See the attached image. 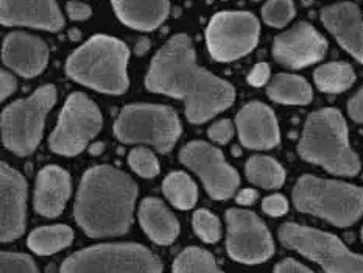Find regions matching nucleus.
<instances>
[{
	"mask_svg": "<svg viewBox=\"0 0 363 273\" xmlns=\"http://www.w3.org/2000/svg\"><path fill=\"white\" fill-rule=\"evenodd\" d=\"M101 123L104 119L97 105L84 94L74 92L66 100L57 128L50 135L49 145L55 153L75 156L99 135Z\"/></svg>",
	"mask_w": 363,
	"mask_h": 273,
	"instance_id": "obj_10",
	"label": "nucleus"
},
{
	"mask_svg": "<svg viewBox=\"0 0 363 273\" xmlns=\"http://www.w3.org/2000/svg\"><path fill=\"white\" fill-rule=\"evenodd\" d=\"M245 172L252 184L264 187V189H278L286 182V172L281 164L270 156H252L248 160Z\"/></svg>",
	"mask_w": 363,
	"mask_h": 273,
	"instance_id": "obj_25",
	"label": "nucleus"
},
{
	"mask_svg": "<svg viewBox=\"0 0 363 273\" xmlns=\"http://www.w3.org/2000/svg\"><path fill=\"white\" fill-rule=\"evenodd\" d=\"M362 240H363V228H362Z\"/></svg>",
	"mask_w": 363,
	"mask_h": 273,
	"instance_id": "obj_41",
	"label": "nucleus"
},
{
	"mask_svg": "<svg viewBox=\"0 0 363 273\" xmlns=\"http://www.w3.org/2000/svg\"><path fill=\"white\" fill-rule=\"evenodd\" d=\"M164 195L178 209H191L196 203L199 191L194 179L184 172H172L162 183Z\"/></svg>",
	"mask_w": 363,
	"mask_h": 273,
	"instance_id": "obj_27",
	"label": "nucleus"
},
{
	"mask_svg": "<svg viewBox=\"0 0 363 273\" xmlns=\"http://www.w3.org/2000/svg\"><path fill=\"white\" fill-rule=\"evenodd\" d=\"M155 253L139 244H101L82 250L61 265V273H161Z\"/></svg>",
	"mask_w": 363,
	"mask_h": 273,
	"instance_id": "obj_8",
	"label": "nucleus"
},
{
	"mask_svg": "<svg viewBox=\"0 0 363 273\" xmlns=\"http://www.w3.org/2000/svg\"><path fill=\"white\" fill-rule=\"evenodd\" d=\"M66 10H67L69 18L77 22L89 19L92 14V8L88 4L82 2V0H70V2L66 5Z\"/></svg>",
	"mask_w": 363,
	"mask_h": 273,
	"instance_id": "obj_35",
	"label": "nucleus"
},
{
	"mask_svg": "<svg viewBox=\"0 0 363 273\" xmlns=\"http://www.w3.org/2000/svg\"><path fill=\"white\" fill-rule=\"evenodd\" d=\"M256 199H257V192L255 189H242L238 194V197H235L239 205H245V206L252 205V203L256 201Z\"/></svg>",
	"mask_w": 363,
	"mask_h": 273,
	"instance_id": "obj_40",
	"label": "nucleus"
},
{
	"mask_svg": "<svg viewBox=\"0 0 363 273\" xmlns=\"http://www.w3.org/2000/svg\"><path fill=\"white\" fill-rule=\"evenodd\" d=\"M145 86L152 92L184 100L186 116L192 123L208 122L235 99L231 83L196 65L187 35H175L161 47L150 65Z\"/></svg>",
	"mask_w": 363,
	"mask_h": 273,
	"instance_id": "obj_1",
	"label": "nucleus"
},
{
	"mask_svg": "<svg viewBox=\"0 0 363 273\" xmlns=\"http://www.w3.org/2000/svg\"><path fill=\"white\" fill-rule=\"evenodd\" d=\"M235 125L240 143L247 148L265 150L279 144L278 121L272 109L260 101L245 105L235 117Z\"/></svg>",
	"mask_w": 363,
	"mask_h": 273,
	"instance_id": "obj_18",
	"label": "nucleus"
},
{
	"mask_svg": "<svg viewBox=\"0 0 363 273\" xmlns=\"http://www.w3.org/2000/svg\"><path fill=\"white\" fill-rule=\"evenodd\" d=\"M72 192L70 177L65 169L47 166L38 174L35 189V209L44 217H57L65 211Z\"/></svg>",
	"mask_w": 363,
	"mask_h": 273,
	"instance_id": "obj_20",
	"label": "nucleus"
},
{
	"mask_svg": "<svg viewBox=\"0 0 363 273\" xmlns=\"http://www.w3.org/2000/svg\"><path fill=\"white\" fill-rule=\"evenodd\" d=\"M173 273H223L209 252L199 247H189L173 262Z\"/></svg>",
	"mask_w": 363,
	"mask_h": 273,
	"instance_id": "obj_28",
	"label": "nucleus"
},
{
	"mask_svg": "<svg viewBox=\"0 0 363 273\" xmlns=\"http://www.w3.org/2000/svg\"><path fill=\"white\" fill-rule=\"evenodd\" d=\"M296 209L337 226L356 223L363 214V189L334 179L304 175L294 189Z\"/></svg>",
	"mask_w": 363,
	"mask_h": 273,
	"instance_id": "obj_5",
	"label": "nucleus"
},
{
	"mask_svg": "<svg viewBox=\"0 0 363 273\" xmlns=\"http://www.w3.org/2000/svg\"><path fill=\"white\" fill-rule=\"evenodd\" d=\"M274 273H313L311 269H307L306 265L299 264L294 260H286L276 265Z\"/></svg>",
	"mask_w": 363,
	"mask_h": 273,
	"instance_id": "obj_39",
	"label": "nucleus"
},
{
	"mask_svg": "<svg viewBox=\"0 0 363 273\" xmlns=\"http://www.w3.org/2000/svg\"><path fill=\"white\" fill-rule=\"evenodd\" d=\"M313 78L320 91L338 94L351 88L356 82V74L346 62H328L315 70Z\"/></svg>",
	"mask_w": 363,
	"mask_h": 273,
	"instance_id": "obj_26",
	"label": "nucleus"
},
{
	"mask_svg": "<svg viewBox=\"0 0 363 273\" xmlns=\"http://www.w3.org/2000/svg\"><path fill=\"white\" fill-rule=\"evenodd\" d=\"M279 239L286 247L318 262L326 273H363V256L350 252L333 234L286 223L279 228Z\"/></svg>",
	"mask_w": 363,
	"mask_h": 273,
	"instance_id": "obj_9",
	"label": "nucleus"
},
{
	"mask_svg": "<svg viewBox=\"0 0 363 273\" xmlns=\"http://www.w3.org/2000/svg\"><path fill=\"white\" fill-rule=\"evenodd\" d=\"M179 160L201 178L212 199L228 200L238 191L239 174L225 161L222 150L217 147L203 140H194L183 147Z\"/></svg>",
	"mask_w": 363,
	"mask_h": 273,
	"instance_id": "obj_12",
	"label": "nucleus"
},
{
	"mask_svg": "<svg viewBox=\"0 0 363 273\" xmlns=\"http://www.w3.org/2000/svg\"><path fill=\"white\" fill-rule=\"evenodd\" d=\"M139 221L148 238L160 245H169L178 238L177 217L157 199H145L140 203Z\"/></svg>",
	"mask_w": 363,
	"mask_h": 273,
	"instance_id": "obj_22",
	"label": "nucleus"
},
{
	"mask_svg": "<svg viewBox=\"0 0 363 273\" xmlns=\"http://www.w3.org/2000/svg\"><path fill=\"white\" fill-rule=\"evenodd\" d=\"M348 111L352 121L363 122V88L350 100Z\"/></svg>",
	"mask_w": 363,
	"mask_h": 273,
	"instance_id": "obj_37",
	"label": "nucleus"
},
{
	"mask_svg": "<svg viewBox=\"0 0 363 273\" xmlns=\"http://www.w3.org/2000/svg\"><path fill=\"white\" fill-rule=\"evenodd\" d=\"M294 0H268L262 8V18L270 27L281 28L294 19Z\"/></svg>",
	"mask_w": 363,
	"mask_h": 273,
	"instance_id": "obj_29",
	"label": "nucleus"
},
{
	"mask_svg": "<svg viewBox=\"0 0 363 273\" xmlns=\"http://www.w3.org/2000/svg\"><path fill=\"white\" fill-rule=\"evenodd\" d=\"M138 186L133 179L109 166H97L83 175L78 187L74 214L89 238L121 236L128 231Z\"/></svg>",
	"mask_w": 363,
	"mask_h": 273,
	"instance_id": "obj_2",
	"label": "nucleus"
},
{
	"mask_svg": "<svg viewBox=\"0 0 363 273\" xmlns=\"http://www.w3.org/2000/svg\"><path fill=\"white\" fill-rule=\"evenodd\" d=\"M262 209L268 216H273V217H279L284 216L287 213L289 209V203L287 200L282 197V195L276 194V195H270V197H267L262 203Z\"/></svg>",
	"mask_w": 363,
	"mask_h": 273,
	"instance_id": "obj_34",
	"label": "nucleus"
},
{
	"mask_svg": "<svg viewBox=\"0 0 363 273\" xmlns=\"http://www.w3.org/2000/svg\"><path fill=\"white\" fill-rule=\"evenodd\" d=\"M321 21L345 50L363 62V19L359 6L352 2H340L326 6Z\"/></svg>",
	"mask_w": 363,
	"mask_h": 273,
	"instance_id": "obj_19",
	"label": "nucleus"
},
{
	"mask_svg": "<svg viewBox=\"0 0 363 273\" xmlns=\"http://www.w3.org/2000/svg\"><path fill=\"white\" fill-rule=\"evenodd\" d=\"M74 240V231L67 225L41 226L30 233L28 247L36 255L47 256L69 247Z\"/></svg>",
	"mask_w": 363,
	"mask_h": 273,
	"instance_id": "obj_24",
	"label": "nucleus"
},
{
	"mask_svg": "<svg viewBox=\"0 0 363 273\" xmlns=\"http://www.w3.org/2000/svg\"><path fill=\"white\" fill-rule=\"evenodd\" d=\"M2 273H39V270L30 256L4 252Z\"/></svg>",
	"mask_w": 363,
	"mask_h": 273,
	"instance_id": "obj_32",
	"label": "nucleus"
},
{
	"mask_svg": "<svg viewBox=\"0 0 363 273\" xmlns=\"http://www.w3.org/2000/svg\"><path fill=\"white\" fill-rule=\"evenodd\" d=\"M0 19L4 26H22L47 31L65 27L57 0H2Z\"/></svg>",
	"mask_w": 363,
	"mask_h": 273,
	"instance_id": "obj_16",
	"label": "nucleus"
},
{
	"mask_svg": "<svg viewBox=\"0 0 363 273\" xmlns=\"http://www.w3.org/2000/svg\"><path fill=\"white\" fill-rule=\"evenodd\" d=\"M57 101V89L53 84H44L30 97L16 100L2 113L4 144L18 156L35 152L41 143L47 113Z\"/></svg>",
	"mask_w": 363,
	"mask_h": 273,
	"instance_id": "obj_7",
	"label": "nucleus"
},
{
	"mask_svg": "<svg viewBox=\"0 0 363 273\" xmlns=\"http://www.w3.org/2000/svg\"><path fill=\"white\" fill-rule=\"evenodd\" d=\"M2 58L16 74L31 78L41 74L49 62V45L41 38L16 31L5 38Z\"/></svg>",
	"mask_w": 363,
	"mask_h": 273,
	"instance_id": "obj_17",
	"label": "nucleus"
},
{
	"mask_svg": "<svg viewBox=\"0 0 363 273\" xmlns=\"http://www.w3.org/2000/svg\"><path fill=\"white\" fill-rule=\"evenodd\" d=\"M128 58L126 44L113 36L96 35L67 58L66 72L77 83L117 96L128 89Z\"/></svg>",
	"mask_w": 363,
	"mask_h": 273,
	"instance_id": "obj_3",
	"label": "nucleus"
},
{
	"mask_svg": "<svg viewBox=\"0 0 363 273\" xmlns=\"http://www.w3.org/2000/svg\"><path fill=\"white\" fill-rule=\"evenodd\" d=\"M267 94L272 100L284 105H307L313 97L311 84L303 77L291 74L274 75L268 84Z\"/></svg>",
	"mask_w": 363,
	"mask_h": 273,
	"instance_id": "obj_23",
	"label": "nucleus"
},
{
	"mask_svg": "<svg viewBox=\"0 0 363 273\" xmlns=\"http://www.w3.org/2000/svg\"><path fill=\"white\" fill-rule=\"evenodd\" d=\"M192 225L199 238L206 244H216L220 239V222L218 218L206 209H199L194 214Z\"/></svg>",
	"mask_w": 363,
	"mask_h": 273,
	"instance_id": "obj_31",
	"label": "nucleus"
},
{
	"mask_svg": "<svg viewBox=\"0 0 363 273\" xmlns=\"http://www.w3.org/2000/svg\"><path fill=\"white\" fill-rule=\"evenodd\" d=\"M114 133L123 144H147L167 153L179 139L181 122L169 106L128 105L116 119Z\"/></svg>",
	"mask_w": 363,
	"mask_h": 273,
	"instance_id": "obj_6",
	"label": "nucleus"
},
{
	"mask_svg": "<svg viewBox=\"0 0 363 273\" xmlns=\"http://www.w3.org/2000/svg\"><path fill=\"white\" fill-rule=\"evenodd\" d=\"M228 253L234 261L259 264L272 257L273 239L264 222L250 211L230 209L226 213Z\"/></svg>",
	"mask_w": 363,
	"mask_h": 273,
	"instance_id": "obj_13",
	"label": "nucleus"
},
{
	"mask_svg": "<svg viewBox=\"0 0 363 273\" xmlns=\"http://www.w3.org/2000/svg\"><path fill=\"white\" fill-rule=\"evenodd\" d=\"M16 88H18V82H16V78L11 74L2 70V74H0V97H2V100L10 97L16 91Z\"/></svg>",
	"mask_w": 363,
	"mask_h": 273,
	"instance_id": "obj_38",
	"label": "nucleus"
},
{
	"mask_svg": "<svg viewBox=\"0 0 363 273\" xmlns=\"http://www.w3.org/2000/svg\"><path fill=\"white\" fill-rule=\"evenodd\" d=\"M130 167L136 172L138 175L144 178H153L160 174V162L152 150L145 147H138L128 155Z\"/></svg>",
	"mask_w": 363,
	"mask_h": 273,
	"instance_id": "obj_30",
	"label": "nucleus"
},
{
	"mask_svg": "<svg viewBox=\"0 0 363 273\" xmlns=\"http://www.w3.org/2000/svg\"><path fill=\"white\" fill-rule=\"evenodd\" d=\"M298 150L303 160L318 164L330 174L352 177L360 169L357 155L350 147L343 116L333 108L307 117Z\"/></svg>",
	"mask_w": 363,
	"mask_h": 273,
	"instance_id": "obj_4",
	"label": "nucleus"
},
{
	"mask_svg": "<svg viewBox=\"0 0 363 273\" xmlns=\"http://www.w3.org/2000/svg\"><path fill=\"white\" fill-rule=\"evenodd\" d=\"M113 8L125 26L140 31H152L167 19L169 0H113Z\"/></svg>",
	"mask_w": 363,
	"mask_h": 273,
	"instance_id": "obj_21",
	"label": "nucleus"
},
{
	"mask_svg": "<svg viewBox=\"0 0 363 273\" xmlns=\"http://www.w3.org/2000/svg\"><path fill=\"white\" fill-rule=\"evenodd\" d=\"M328 43L311 23L299 22L276 36L273 57L290 69H301L325 58Z\"/></svg>",
	"mask_w": 363,
	"mask_h": 273,
	"instance_id": "obj_14",
	"label": "nucleus"
},
{
	"mask_svg": "<svg viewBox=\"0 0 363 273\" xmlns=\"http://www.w3.org/2000/svg\"><path fill=\"white\" fill-rule=\"evenodd\" d=\"M270 78V66L267 62H259L251 69L248 75V83L252 86H264Z\"/></svg>",
	"mask_w": 363,
	"mask_h": 273,
	"instance_id": "obj_36",
	"label": "nucleus"
},
{
	"mask_svg": "<svg viewBox=\"0 0 363 273\" xmlns=\"http://www.w3.org/2000/svg\"><path fill=\"white\" fill-rule=\"evenodd\" d=\"M234 135V127L230 119H222L216 122L212 127L208 130V136L211 140H214L217 144H226L230 143Z\"/></svg>",
	"mask_w": 363,
	"mask_h": 273,
	"instance_id": "obj_33",
	"label": "nucleus"
},
{
	"mask_svg": "<svg viewBox=\"0 0 363 273\" xmlns=\"http://www.w3.org/2000/svg\"><path fill=\"white\" fill-rule=\"evenodd\" d=\"M260 26L248 11H220L206 28V44L212 58L222 62L248 55L259 41Z\"/></svg>",
	"mask_w": 363,
	"mask_h": 273,
	"instance_id": "obj_11",
	"label": "nucleus"
},
{
	"mask_svg": "<svg viewBox=\"0 0 363 273\" xmlns=\"http://www.w3.org/2000/svg\"><path fill=\"white\" fill-rule=\"evenodd\" d=\"M0 195H2V242L18 239L26 230L27 182L18 170L2 162L0 167Z\"/></svg>",
	"mask_w": 363,
	"mask_h": 273,
	"instance_id": "obj_15",
	"label": "nucleus"
}]
</instances>
